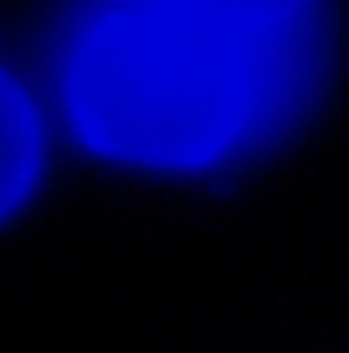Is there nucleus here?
I'll return each mask as SVG.
<instances>
[{
  "mask_svg": "<svg viewBox=\"0 0 349 353\" xmlns=\"http://www.w3.org/2000/svg\"><path fill=\"white\" fill-rule=\"evenodd\" d=\"M325 50L312 4H107L66 46L62 99L111 161L206 169L283 136L317 99Z\"/></svg>",
  "mask_w": 349,
  "mask_h": 353,
  "instance_id": "obj_1",
  "label": "nucleus"
},
{
  "mask_svg": "<svg viewBox=\"0 0 349 353\" xmlns=\"http://www.w3.org/2000/svg\"><path fill=\"white\" fill-rule=\"evenodd\" d=\"M37 161H41V136L33 103L0 70V218L25 201L37 176Z\"/></svg>",
  "mask_w": 349,
  "mask_h": 353,
  "instance_id": "obj_2",
  "label": "nucleus"
}]
</instances>
